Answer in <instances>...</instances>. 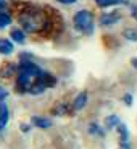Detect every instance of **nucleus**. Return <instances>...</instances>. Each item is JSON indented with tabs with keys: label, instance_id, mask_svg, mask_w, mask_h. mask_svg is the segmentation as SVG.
Wrapping results in <instances>:
<instances>
[{
	"label": "nucleus",
	"instance_id": "1",
	"mask_svg": "<svg viewBox=\"0 0 137 149\" xmlns=\"http://www.w3.org/2000/svg\"><path fill=\"white\" fill-rule=\"evenodd\" d=\"M44 84V71L32 62H21L18 68V79L16 89L18 93L39 94L45 89Z\"/></svg>",
	"mask_w": 137,
	"mask_h": 149
},
{
	"label": "nucleus",
	"instance_id": "2",
	"mask_svg": "<svg viewBox=\"0 0 137 149\" xmlns=\"http://www.w3.org/2000/svg\"><path fill=\"white\" fill-rule=\"evenodd\" d=\"M74 28L79 31V33H84V34H92L94 31V16L90 11L87 10H81L74 15Z\"/></svg>",
	"mask_w": 137,
	"mask_h": 149
},
{
	"label": "nucleus",
	"instance_id": "3",
	"mask_svg": "<svg viewBox=\"0 0 137 149\" xmlns=\"http://www.w3.org/2000/svg\"><path fill=\"white\" fill-rule=\"evenodd\" d=\"M21 23L28 31H39L44 26V19L39 11H28L21 15Z\"/></svg>",
	"mask_w": 137,
	"mask_h": 149
},
{
	"label": "nucleus",
	"instance_id": "4",
	"mask_svg": "<svg viewBox=\"0 0 137 149\" xmlns=\"http://www.w3.org/2000/svg\"><path fill=\"white\" fill-rule=\"evenodd\" d=\"M119 21V13H107L100 18V23L102 26H111V24H115V23Z\"/></svg>",
	"mask_w": 137,
	"mask_h": 149
},
{
	"label": "nucleus",
	"instance_id": "5",
	"mask_svg": "<svg viewBox=\"0 0 137 149\" xmlns=\"http://www.w3.org/2000/svg\"><path fill=\"white\" fill-rule=\"evenodd\" d=\"M8 117H10V112H8L7 104L0 102V130H3L8 123Z\"/></svg>",
	"mask_w": 137,
	"mask_h": 149
},
{
	"label": "nucleus",
	"instance_id": "6",
	"mask_svg": "<svg viewBox=\"0 0 137 149\" xmlns=\"http://www.w3.org/2000/svg\"><path fill=\"white\" fill-rule=\"evenodd\" d=\"M11 52H13V44H11V41H8V39H0V54L10 55Z\"/></svg>",
	"mask_w": 137,
	"mask_h": 149
},
{
	"label": "nucleus",
	"instance_id": "7",
	"mask_svg": "<svg viewBox=\"0 0 137 149\" xmlns=\"http://www.w3.org/2000/svg\"><path fill=\"white\" fill-rule=\"evenodd\" d=\"M87 104V94L85 93H81L76 99H74V104H73V107H74V110H81L84 105Z\"/></svg>",
	"mask_w": 137,
	"mask_h": 149
},
{
	"label": "nucleus",
	"instance_id": "8",
	"mask_svg": "<svg viewBox=\"0 0 137 149\" xmlns=\"http://www.w3.org/2000/svg\"><path fill=\"white\" fill-rule=\"evenodd\" d=\"M32 125H36L39 128H48V127H52V122L48 118H44V117H34Z\"/></svg>",
	"mask_w": 137,
	"mask_h": 149
},
{
	"label": "nucleus",
	"instance_id": "9",
	"mask_svg": "<svg viewBox=\"0 0 137 149\" xmlns=\"http://www.w3.org/2000/svg\"><path fill=\"white\" fill-rule=\"evenodd\" d=\"M11 39L18 44H23V42L26 41V36H24V31L23 29H13L11 31Z\"/></svg>",
	"mask_w": 137,
	"mask_h": 149
},
{
	"label": "nucleus",
	"instance_id": "10",
	"mask_svg": "<svg viewBox=\"0 0 137 149\" xmlns=\"http://www.w3.org/2000/svg\"><path fill=\"white\" fill-rule=\"evenodd\" d=\"M11 24V16L8 13L0 10V28H5V26H10Z\"/></svg>",
	"mask_w": 137,
	"mask_h": 149
},
{
	"label": "nucleus",
	"instance_id": "11",
	"mask_svg": "<svg viewBox=\"0 0 137 149\" xmlns=\"http://www.w3.org/2000/svg\"><path fill=\"white\" fill-rule=\"evenodd\" d=\"M97 5L102 8H107V7H113V5H118V3H123V0H95Z\"/></svg>",
	"mask_w": 137,
	"mask_h": 149
},
{
	"label": "nucleus",
	"instance_id": "12",
	"mask_svg": "<svg viewBox=\"0 0 137 149\" xmlns=\"http://www.w3.org/2000/svg\"><path fill=\"white\" fill-rule=\"evenodd\" d=\"M107 125L110 128H113V127H116V125H119V120H118V117H115V115H111L110 118L107 120Z\"/></svg>",
	"mask_w": 137,
	"mask_h": 149
},
{
	"label": "nucleus",
	"instance_id": "13",
	"mask_svg": "<svg viewBox=\"0 0 137 149\" xmlns=\"http://www.w3.org/2000/svg\"><path fill=\"white\" fill-rule=\"evenodd\" d=\"M124 36H126L127 39H131V41H137V31H134V29H127L126 33H124Z\"/></svg>",
	"mask_w": 137,
	"mask_h": 149
},
{
	"label": "nucleus",
	"instance_id": "14",
	"mask_svg": "<svg viewBox=\"0 0 137 149\" xmlns=\"http://www.w3.org/2000/svg\"><path fill=\"white\" fill-rule=\"evenodd\" d=\"M60 3H63V5H71V3H76L78 0H58Z\"/></svg>",
	"mask_w": 137,
	"mask_h": 149
},
{
	"label": "nucleus",
	"instance_id": "15",
	"mask_svg": "<svg viewBox=\"0 0 137 149\" xmlns=\"http://www.w3.org/2000/svg\"><path fill=\"white\" fill-rule=\"evenodd\" d=\"M8 2H10V0H0V10L7 7V5H8Z\"/></svg>",
	"mask_w": 137,
	"mask_h": 149
},
{
	"label": "nucleus",
	"instance_id": "16",
	"mask_svg": "<svg viewBox=\"0 0 137 149\" xmlns=\"http://www.w3.org/2000/svg\"><path fill=\"white\" fill-rule=\"evenodd\" d=\"M132 16H134V18H136V19H137V5H136V7L132 8Z\"/></svg>",
	"mask_w": 137,
	"mask_h": 149
},
{
	"label": "nucleus",
	"instance_id": "17",
	"mask_svg": "<svg viewBox=\"0 0 137 149\" xmlns=\"http://www.w3.org/2000/svg\"><path fill=\"white\" fill-rule=\"evenodd\" d=\"M124 99H126V102H127V104H131V101H132V99H131V96H129V94H127V96L124 97Z\"/></svg>",
	"mask_w": 137,
	"mask_h": 149
},
{
	"label": "nucleus",
	"instance_id": "18",
	"mask_svg": "<svg viewBox=\"0 0 137 149\" xmlns=\"http://www.w3.org/2000/svg\"><path fill=\"white\" fill-rule=\"evenodd\" d=\"M132 65H134V67L137 68V58H134V60H132Z\"/></svg>",
	"mask_w": 137,
	"mask_h": 149
},
{
	"label": "nucleus",
	"instance_id": "19",
	"mask_svg": "<svg viewBox=\"0 0 137 149\" xmlns=\"http://www.w3.org/2000/svg\"><path fill=\"white\" fill-rule=\"evenodd\" d=\"M126 2H129V0H123V3H126Z\"/></svg>",
	"mask_w": 137,
	"mask_h": 149
}]
</instances>
